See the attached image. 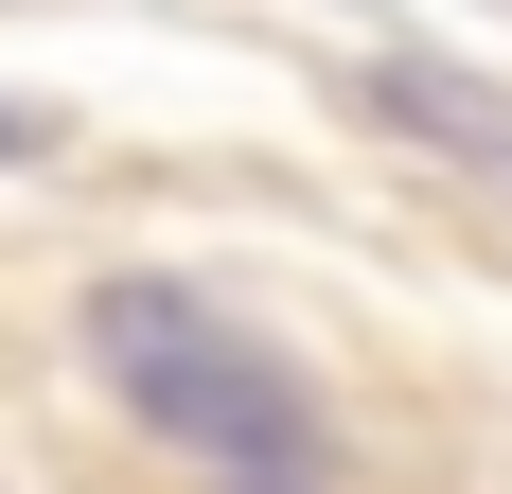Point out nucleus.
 Segmentation results:
<instances>
[{"mask_svg": "<svg viewBox=\"0 0 512 494\" xmlns=\"http://www.w3.org/2000/svg\"><path fill=\"white\" fill-rule=\"evenodd\" d=\"M89 371H106V406L142 424V442H177V459H212V477H318V371L265 318H230L212 283H89Z\"/></svg>", "mask_w": 512, "mask_h": 494, "instance_id": "nucleus-1", "label": "nucleus"}, {"mask_svg": "<svg viewBox=\"0 0 512 494\" xmlns=\"http://www.w3.org/2000/svg\"><path fill=\"white\" fill-rule=\"evenodd\" d=\"M371 124L424 142V159H477V177L512 195V89H495V71H460V53H371Z\"/></svg>", "mask_w": 512, "mask_h": 494, "instance_id": "nucleus-2", "label": "nucleus"}, {"mask_svg": "<svg viewBox=\"0 0 512 494\" xmlns=\"http://www.w3.org/2000/svg\"><path fill=\"white\" fill-rule=\"evenodd\" d=\"M0 159H53V106H18V89H0Z\"/></svg>", "mask_w": 512, "mask_h": 494, "instance_id": "nucleus-3", "label": "nucleus"}, {"mask_svg": "<svg viewBox=\"0 0 512 494\" xmlns=\"http://www.w3.org/2000/svg\"><path fill=\"white\" fill-rule=\"evenodd\" d=\"M230 494H318V477H230Z\"/></svg>", "mask_w": 512, "mask_h": 494, "instance_id": "nucleus-4", "label": "nucleus"}]
</instances>
